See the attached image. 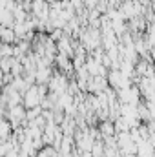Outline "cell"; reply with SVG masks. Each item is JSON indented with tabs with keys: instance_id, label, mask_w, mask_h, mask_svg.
<instances>
[{
	"instance_id": "obj_1",
	"label": "cell",
	"mask_w": 155,
	"mask_h": 157,
	"mask_svg": "<svg viewBox=\"0 0 155 157\" xmlns=\"http://www.w3.org/2000/svg\"><path fill=\"white\" fill-rule=\"evenodd\" d=\"M9 119H11V122H13L15 126L26 122V112H24V108H22V106H13V108H9Z\"/></svg>"
},
{
	"instance_id": "obj_2",
	"label": "cell",
	"mask_w": 155,
	"mask_h": 157,
	"mask_svg": "<svg viewBox=\"0 0 155 157\" xmlns=\"http://www.w3.org/2000/svg\"><path fill=\"white\" fill-rule=\"evenodd\" d=\"M100 135L108 141V139H112V137H115V124L112 122V121H104L102 124H100Z\"/></svg>"
},
{
	"instance_id": "obj_3",
	"label": "cell",
	"mask_w": 155,
	"mask_h": 157,
	"mask_svg": "<svg viewBox=\"0 0 155 157\" xmlns=\"http://www.w3.org/2000/svg\"><path fill=\"white\" fill-rule=\"evenodd\" d=\"M15 39H17V37H15L13 28H6V26L0 28V40H2L4 44H11Z\"/></svg>"
},
{
	"instance_id": "obj_4",
	"label": "cell",
	"mask_w": 155,
	"mask_h": 157,
	"mask_svg": "<svg viewBox=\"0 0 155 157\" xmlns=\"http://www.w3.org/2000/svg\"><path fill=\"white\" fill-rule=\"evenodd\" d=\"M9 135H11V126H9V122L0 117V139L4 141V139H7Z\"/></svg>"
}]
</instances>
